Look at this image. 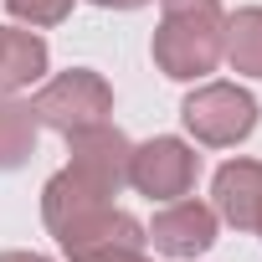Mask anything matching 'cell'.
<instances>
[{"mask_svg": "<svg viewBox=\"0 0 262 262\" xmlns=\"http://www.w3.org/2000/svg\"><path fill=\"white\" fill-rule=\"evenodd\" d=\"M67 149H72V165L82 180H93L98 190L118 195L128 185V155H134V144H128L118 128L103 118V123H88V128H72L67 134Z\"/></svg>", "mask_w": 262, "mask_h": 262, "instance_id": "5", "label": "cell"}, {"mask_svg": "<svg viewBox=\"0 0 262 262\" xmlns=\"http://www.w3.org/2000/svg\"><path fill=\"white\" fill-rule=\"evenodd\" d=\"M221 57L236 72L262 77V6H247V11L221 21Z\"/></svg>", "mask_w": 262, "mask_h": 262, "instance_id": "10", "label": "cell"}, {"mask_svg": "<svg viewBox=\"0 0 262 262\" xmlns=\"http://www.w3.org/2000/svg\"><path fill=\"white\" fill-rule=\"evenodd\" d=\"M155 62L175 82H195V77L216 72V62H221V11L165 16V26L155 31Z\"/></svg>", "mask_w": 262, "mask_h": 262, "instance_id": "1", "label": "cell"}, {"mask_svg": "<svg viewBox=\"0 0 262 262\" xmlns=\"http://www.w3.org/2000/svg\"><path fill=\"white\" fill-rule=\"evenodd\" d=\"M31 113L36 123L57 128V134H72V128H88V123H103L113 113V88L88 72V67H72L62 77H52L36 98H31Z\"/></svg>", "mask_w": 262, "mask_h": 262, "instance_id": "2", "label": "cell"}, {"mask_svg": "<svg viewBox=\"0 0 262 262\" xmlns=\"http://www.w3.org/2000/svg\"><path fill=\"white\" fill-rule=\"evenodd\" d=\"M0 262H52V257H41V252H0Z\"/></svg>", "mask_w": 262, "mask_h": 262, "instance_id": "15", "label": "cell"}, {"mask_svg": "<svg viewBox=\"0 0 262 262\" xmlns=\"http://www.w3.org/2000/svg\"><path fill=\"white\" fill-rule=\"evenodd\" d=\"M216 216L236 231H257V216H262V165L257 160H231L216 170Z\"/></svg>", "mask_w": 262, "mask_h": 262, "instance_id": "8", "label": "cell"}, {"mask_svg": "<svg viewBox=\"0 0 262 262\" xmlns=\"http://www.w3.org/2000/svg\"><path fill=\"white\" fill-rule=\"evenodd\" d=\"M180 118H185V128H190L201 144L226 149V144H242L252 128H257V103L236 82H206V88H195L180 103Z\"/></svg>", "mask_w": 262, "mask_h": 262, "instance_id": "3", "label": "cell"}, {"mask_svg": "<svg viewBox=\"0 0 262 262\" xmlns=\"http://www.w3.org/2000/svg\"><path fill=\"white\" fill-rule=\"evenodd\" d=\"M257 231H262V216H257Z\"/></svg>", "mask_w": 262, "mask_h": 262, "instance_id": "17", "label": "cell"}, {"mask_svg": "<svg viewBox=\"0 0 262 262\" xmlns=\"http://www.w3.org/2000/svg\"><path fill=\"white\" fill-rule=\"evenodd\" d=\"M6 11L26 26H57V21H67L72 0H6Z\"/></svg>", "mask_w": 262, "mask_h": 262, "instance_id": "12", "label": "cell"}, {"mask_svg": "<svg viewBox=\"0 0 262 262\" xmlns=\"http://www.w3.org/2000/svg\"><path fill=\"white\" fill-rule=\"evenodd\" d=\"M47 72V41L36 31H11L0 26V93L31 88Z\"/></svg>", "mask_w": 262, "mask_h": 262, "instance_id": "9", "label": "cell"}, {"mask_svg": "<svg viewBox=\"0 0 262 262\" xmlns=\"http://www.w3.org/2000/svg\"><path fill=\"white\" fill-rule=\"evenodd\" d=\"M52 236H57V247H62L72 262H98V257H108V252H128V247H144V242H149L134 216H128V211H113V206L88 211V216L67 221V226L52 231Z\"/></svg>", "mask_w": 262, "mask_h": 262, "instance_id": "6", "label": "cell"}, {"mask_svg": "<svg viewBox=\"0 0 262 262\" xmlns=\"http://www.w3.org/2000/svg\"><path fill=\"white\" fill-rule=\"evenodd\" d=\"M165 16H185V11H216V0H160Z\"/></svg>", "mask_w": 262, "mask_h": 262, "instance_id": "13", "label": "cell"}, {"mask_svg": "<svg viewBox=\"0 0 262 262\" xmlns=\"http://www.w3.org/2000/svg\"><path fill=\"white\" fill-rule=\"evenodd\" d=\"M195 170H201V155L180 139H149L128 155V185L149 201H180L195 185Z\"/></svg>", "mask_w": 262, "mask_h": 262, "instance_id": "4", "label": "cell"}, {"mask_svg": "<svg viewBox=\"0 0 262 262\" xmlns=\"http://www.w3.org/2000/svg\"><path fill=\"white\" fill-rule=\"evenodd\" d=\"M155 242V252L165 257H201L211 242H216V211L201 206V201H175L170 211L155 216V226L144 231Z\"/></svg>", "mask_w": 262, "mask_h": 262, "instance_id": "7", "label": "cell"}, {"mask_svg": "<svg viewBox=\"0 0 262 262\" xmlns=\"http://www.w3.org/2000/svg\"><path fill=\"white\" fill-rule=\"evenodd\" d=\"M36 149V113L21 98H0V170L26 165V155Z\"/></svg>", "mask_w": 262, "mask_h": 262, "instance_id": "11", "label": "cell"}, {"mask_svg": "<svg viewBox=\"0 0 262 262\" xmlns=\"http://www.w3.org/2000/svg\"><path fill=\"white\" fill-rule=\"evenodd\" d=\"M98 262H149V257H144V247H128V252H108Z\"/></svg>", "mask_w": 262, "mask_h": 262, "instance_id": "14", "label": "cell"}, {"mask_svg": "<svg viewBox=\"0 0 262 262\" xmlns=\"http://www.w3.org/2000/svg\"><path fill=\"white\" fill-rule=\"evenodd\" d=\"M93 6H103V11H134V6H144V0H93Z\"/></svg>", "mask_w": 262, "mask_h": 262, "instance_id": "16", "label": "cell"}]
</instances>
